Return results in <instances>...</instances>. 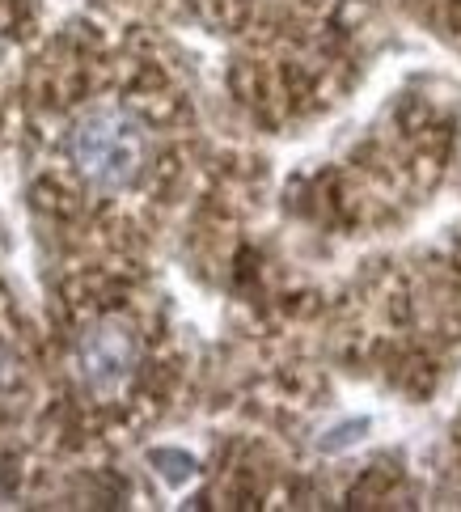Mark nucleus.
Returning a JSON list of instances; mask_svg holds the SVG:
<instances>
[{
	"label": "nucleus",
	"mask_w": 461,
	"mask_h": 512,
	"mask_svg": "<svg viewBox=\"0 0 461 512\" xmlns=\"http://www.w3.org/2000/svg\"><path fill=\"white\" fill-rule=\"evenodd\" d=\"M68 157L94 191H127L149 161V132L123 106H89L68 132Z\"/></svg>",
	"instance_id": "1"
},
{
	"label": "nucleus",
	"mask_w": 461,
	"mask_h": 512,
	"mask_svg": "<svg viewBox=\"0 0 461 512\" xmlns=\"http://www.w3.org/2000/svg\"><path fill=\"white\" fill-rule=\"evenodd\" d=\"M136 369V335L123 322H94L77 343V377L89 394H119Z\"/></svg>",
	"instance_id": "2"
},
{
	"label": "nucleus",
	"mask_w": 461,
	"mask_h": 512,
	"mask_svg": "<svg viewBox=\"0 0 461 512\" xmlns=\"http://www.w3.org/2000/svg\"><path fill=\"white\" fill-rule=\"evenodd\" d=\"M149 462L157 466V474L165 483H174V487H182L195 474V457L191 453H182V449H153L149 453Z\"/></svg>",
	"instance_id": "3"
},
{
	"label": "nucleus",
	"mask_w": 461,
	"mask_h": 512,
	"mask_svg": "<svg viewBox=\"0 0 461 512\" xmlns=\"http://www.w3.org/2000/svg\"><path fill=\"white\" fill-rule=\"evenodd\" d=\"M364 432H368V419H356V424H343V428H335V432L326 436V441H322V449H326V453L347 449V445H356Z\"/></svg>",
	"instance_id": "4"
},
{
	"label": "nucleus",
	"mask_w": 461,
	"mask_h": 512,
	"mask_svg": "<svg viewBox=\"0 0 461 512\" xmlns=\"http://www.w3.org/2000/svg\"><path fill=\"white\" fill-rule=\"evenodd\" d=\"M5 373H9V356H5V347H0V381H5Z\"/></svg>",
	"instance_id": "5"
}]
</instances>
